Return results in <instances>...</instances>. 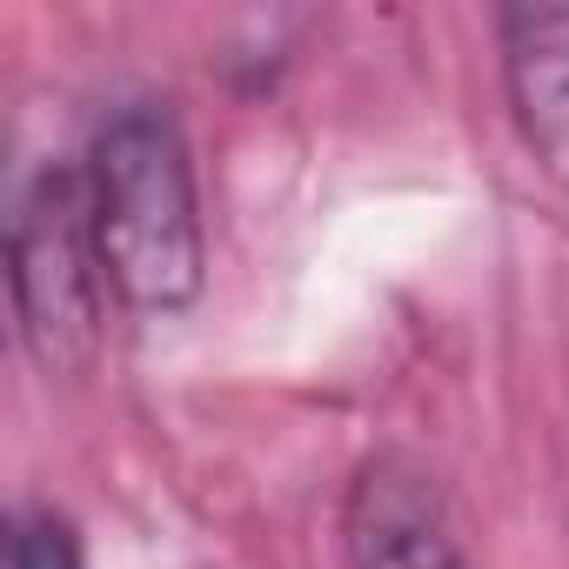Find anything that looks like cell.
I'll use <instances>...</instances> for the list:
<instances>
[{
	"label": "cell",
	"mask_w": 569,
	"mask_h": 569,
	"mask_svg": "<svg viewBox=\"0 0 569 569\" xmlns=\"http://www.w3.org/2000/svg\"><path fill=\"white\" fill-rule=\"evenodd\" d=\"M108 296L134 316H181L208 281V228L188 134L168 101H121L81 161Z\"/></svg>",
	"instance_id": "6da1fadb"
},
{
	"label": "cell",
	"mask_w": 569,
	"mask_h": 569,
	"mask_svg": "<svg viewBox=\"0 0 569 569\" xmlns=\"http://www.w3.org/2000/svg\"><path fill=\"white\" fill-rule=\"evenodd\" d=\"M8 281H14L21 342L41 362V376H81L101 349V302H108L81 168L48 161L14 188Z\"/></svg>",
	"instance_id": "7a4b0ae2"
},
{
	"label": "cell",
	"mask_w": 569,
	"mask_h": 569,
	"mask_svg": "<svg viewBox=\"0 0 569 569\" xmlns=\"http://www.w3.org/2000/svg\"><path fill=\"white\" fill-rule=\"evenodd\" d=\"M349 569H469L436 482L402 456H369L342 502Z\"/></svg>",
	"instance_id": "3957f363"
},
{
	"label": "cell",
	"mask_w": 569,
	"mask_h": 569,
	"mask_svg": "<svg viewBox=\"0 0 569 569\" xmlns=\"http://www.w3.org/2000/svg\"><path fill=\"white\" fill-rule=\"evenodd\" d=\"M502 94L536 168L569 194V0H529L496 14Z\"/></svg>",
	"instance_id": "277c9868"
},
{
	"label": "cell",
	"mask_w": 569,
	"mask_h": 569,
	"mask_svg": "<svg viewBox=\"0 0 569 569\" xmlns=\"http://www.w3.org/2000/svg\"><path fill=\"white\" fill-rule=\"evenodd\" d=\"M8 569H81V536L61 509H21Z\"/></svg>",
	"instance_id": "5b68a950"
}]
</instances>
